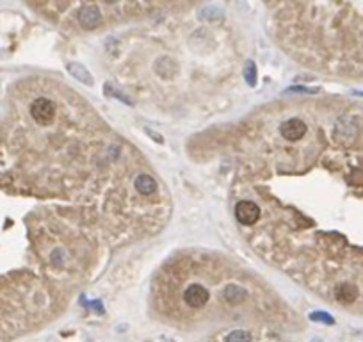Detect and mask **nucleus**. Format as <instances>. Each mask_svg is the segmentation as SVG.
I'll return each instance as SVG.
<instances>
[{
  "label": "nucleus",
  "mask_w": 363,
  "mask_h": 342,
  "mask_svg": "<svg viewBox=\"0 0 363 342\" xmlns=\"http://www.w3.org/2000/svg\"><path fill=\"white\" fill-rule=\"evenodd\" d=\"M182 299L189 308H203L208 301H210V289L205 287L203 284L196 282V284L185 285L183 293H182Z\"/></svg>",
  "instance_id": "1"
},
{
  "label": "nucleus",
  "mask_w": 363,
  "mask_h": 342,
  "mask_svg": "<svg viewBox=\"0 0 363 342\" xmlns=\"http://www.w3.org/2000/svg\"><path fill=\"white\" fill-rule=\"evenodd\" d=\"M136 187H137L141 195L150 196L155 191V180L150 175H139L137 180H136Z\"/></svg>",
  "instance_id": "6"
},
{
  "label": "nucleus",
  "mask_w": 363,
  "mask_h": 342,
  "mask_svg": "<svg viewBox=\"0 0 363 342\" xmlns=\"http://www.w3.org/2000/svg\"><path fill=\"white\" fill-rule=\"evenodd\" d=\"M98 9L96 7H93V5H89V7H86V9L82 11V16H80V22H82L84 27H88V29H91V27H94V25L98 24Z\"/></svg>",
  "instance_id": "7"
},
{
  "label": "nucleus",
  "mask_w": 363,
  "mask_h": 342,
  "mask_svg": "<svg viewBox=\"0 0 363 342\" xmlns=\"http://www.w3.org/2000/svg\"><path fill=\"white\" fill-rule=\"evenodd\" d=\"M280 134L285 141L297 143V141H301L304 137V134H306V123H304L303 120H299V118H290V120L281 123Z\"/></svg>",
  "instance_id": "4"
},
{
  "label": "nucleus",
  "mask_w": 363,
  "mask_h": 342,
  "mask_svg": "<svg viewBox=\"0 0 363 342\" xmlns=\"http://www.w3.org/2000/svg\"><path fill=\"white\" fill-rule=\"evenodd\" d=\"M226 342H253L251 333L244 332V330H235V332L228 333Z\"/></svg>",
  "instance_id": "8"
},
{
  "label": "nucleus",
  "mask_w": 363,
  "mask_h": 342,
  "mask_svg": "<svg viewBox=\"0 0 363 342\" xmlns=\"http://www.w3.org/2000/svg\"><path fill=\"white\" fill-rule=\"evenodd\" d=\"M30 116L34 118L36 123L40 125H50L54 122L55 116V105L48 98H36L30 103Z\"/></svg>",
  "instance_id": "2"
},
{
  "label": "nucleus",
  "mask_w": 363,
  "mask_h": 342,
  "mask_svg": "<svg viewBox=\"0 0 363 342\" xmlns=\"http://www.w3.org/2000/svg\"><path fill=\"white\" fill-rule=\"evenodd\" d=\"M235 218L237 221L244 226L255 225L258 218H260V207L256 205L255 201L242 200L235 205Z\"/></svg>",
  "instance_id": "3"
},
{
  "label": "nucleus",
  "mask_w": 363,
  "mask_h": 342,
  "mask_svg": "<svg viewBox=\"0 0 363 342\" xmlns=\"http://www.w3.org/2000/svg\"><path fill=\"white\" fill-rule=\"evenodd\" d=\"M335 298L339 299L340 303H353L354 299L358 298V289H356V285L342 284L335 289Z\"/></svg>",
  "instance_id": "5"
}]
</instances>
